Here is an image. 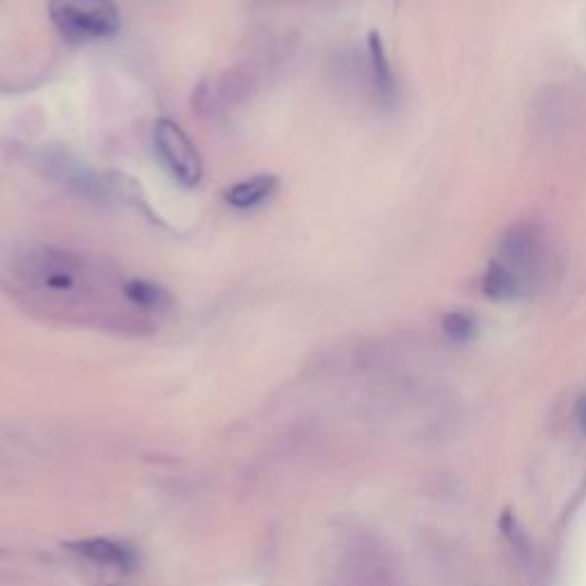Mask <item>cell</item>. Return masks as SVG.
I'll return each mask as SVG.
<instances>
[{
    "mask_svg": "<svg viewBox=\"0 0 586 586\" xmlns=\"http://www.w3.org/2000/svg\"><path fill=\"white\" fill-rule=\"evenodd\" d=\"M12 275L26 293H46V298H81L83 293L108 287L104 266L90 264L87 257L53 245H37L12 261Z\"/></svg>",
    "mask_w": 586,
    "mask_h": 586,
    "instance_id": "obj_1",
    "label": "cell"
},
{
    "mask_svg": "<svg viewBox=\"0 0 586 586\" xmlns=\"http://www.w3.org/2000/svg\"><path fill=\"white\" fill-rule=\"evenodd\" d=\"M49 19L71 44L104 42L122 28L113 0H49Z\"/></svg>",
    "mask_w": 586,
    "mask_h": 586,
    "instance_id": "obj_2",
    "label": "cell"
},
{
    "mask_svg": "<svg viewBox=\"0 0 586 586\" xmlns=\"http://www.w3.org/2000/svg\"><path fill=\"white\" fill-rule=\"evenodd\" d=\"M154 149L158 161L165 165L170 177L184 188H195L202 181V156L177 122L161 117L154 124Z\"/></svg>",
    "mask_w": 586,
    "mask_h": 586,
    "instance_id": "obj_3",
    "label": "cell"
},
{
    "mask_svg": "<svg viewBox=\"0 0 586 586\" xmlns=\"http://www.w3.org/2000/svg\"><path fill=\"white\" fill-rule=\"evenodd\" d=\"M543 248L545 245L541 241V234L534 227H511L500 243V261L520 277V282L527 289L543 268Z\"/></svg>",
    "mask_w": 586,
    "mask_h": 586,
    "instance_id": "obj_4",
    "label": "cell"
},
{
    "mask_svg": "<svg viewBox=\"0 0 586 586\" xmlns=\"http://www.w3.org/2000/svg\"><path fill=\"white\" fill-rule=\"evenodd\" d=\"M62 548L99 566H113L122 570H131L136 566V552L129 545L110 541V538H76V541L62 543Z\"/></svg>",
    "mask_w": 586,
    "mask_h": 586,
    "instance_id": "obj_5",
    "label": "cell"
},
{
    "mask_svg": "<svg viewBox=\"0 0 586 586\" xmlns=\"http://www.w3.org/2000/svg\"><path fill=\"white\" fill-rule=\"evenodd\" d=\"M277 186H280V179L275 174H257V177L229 186L225 190V202L236 211H252L271 200Z\"/></svg>",
    "mask_w": 586,
    "mask_h": 586,
    "instance_id": "obj_6",
    "label": "cell"
},
{
    "mask_svg": "<svg viewBox=\"0 0 586 586\" xmlns=\"http://www.w3.org/2000/svg\"><path fill=\"white\" fill-rule=\"evenodd\" d=\"M367 51H369L371 85H374L378 99L383 101V104L392 106L394 101H397L399 87H397V78H394V71H392L390 60H387L383 39H380L378 33H369Z\"/></svg>",
    "mask_w": 586,
    "mask_h": 586,
    "instance_id": "obj_7",
    "label": "cell"
},
{
    "mask_svg": "<svg viewBox=\"0 0 586 586\" xmlns=\"http://www.w3.org/2000/svg\"><path fill=\"white\" fill-rule=\"evenodd\" d=\"M481 291L483 296L495 300V303H511V300L525 293V284L520 282V277L509 266H504L502 261H493L481 277Z\"/></svg>",
    "mask_w": 586,
    "mask_h": 586,
    "instance_id": "obj_8",
    "label": "cell"
},
{
    "mask_svg": "<svg viewBox=\"0 0 586 586\" xmlns=\"http://www.w3.org/2000/svg\"><path fill=\"white\" fill-rule=\"evenodd\" d=\"M124 300L142 312H163L172 305L170 291L152 280H124Z\"/></svg>",
    "mask_w": 586,
    "mask_h": 586,
    "instance_id": "obj_9",
    "label": "cell"
},
{
    "mask_svg": "<svg viewBox=\"0 0 586 586\" xmlns=\"http://www.w3.org/2000/svg\"><path fill=\"white\" fill-rule=\"evenodd\" d=\"M442 332H445L447 339L456 344H467L472 342L474 337H477V321H474V316H470L467 312H447L442 316Z\"/></svg>",
    "mask_w": 586,
    "mask_h": 586,
    "instance_id": "obj_10",
    "label": "cell"
},
{
    "mask_svg": "<svg viewBox=\"0 0 586 586\" xmlns=\"http://www.w3.org/2000/svg\"><path fill=\"white\" fill-rule=\"evenodd\" d=\"M575 422L577 426H580V431L586 435V394L580 397V401H577L575 406Z\"/></svg>",
    "mask_w": 586,
    "mask_h": 586,
    "instance_id": "obj_11",
    "label": "cell"
}]
</instances>
